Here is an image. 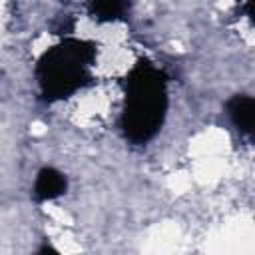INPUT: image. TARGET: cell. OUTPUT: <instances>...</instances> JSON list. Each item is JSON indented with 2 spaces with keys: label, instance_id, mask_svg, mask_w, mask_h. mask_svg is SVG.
I'll return each instance as SVG.
<instances>
[{
  "label": "cell",
  "instance_id": "obj_1",
  "mask_svg": "<svg viewBox=\"0 0 255 255\" xmlns=\"http://www.w3.org/2000/svg\"><path fill=\"white\" fill-rule=\"evenodd\" d=\"M167 82V74L147 58H139L126 74L120 131L131 145H145L161 129L169 106Z\"/></svg>",
  "mask_w": 255,
  "mask_h": 255
},
{
  "label": "cell",
  "instance_id": "obj_2",
  "mask_svg": "<svg viewBox=\"0 0 255 255\" xmlns=\"http://www.w3.org/2000/svg\"><path fill=\"white\" fill-rule=\"evenodd\" d=\"M98 44L80 38H62L42 52L34 76L38 82V100L56 104L72 98L76 92L94 84L92 68L96 66Z\"/></svg>",
  "mask_w": 255,
  "mask_h": 255
},
{
  "label": "cell",
  "instance_id": "obj_3",
  "mask_svg": "<svg viewBox=\"0 0 255 255\" xmlns=\"http://www.w3.org/2000/svg\"><path fill=\"white\" fill-rule=\"evenodd\" d=\"M225 112L233 128L241 135L251 139L255 129V100L249 94H235L225 102Z\"/></svg>",
  "mask_w": 255,
  "mask_h": 255
},
{
  "label": "cell",
  "instance_id": "obj_4",
  "mask_svg": "<svg viewBox=\"0 0 255 255\" xmlns=\"http://www.w3.org/2000/svg\"><path fill=\"white\" fill-rule=\"evenodd\" d=\"M66 189H68V177L60 169L46 165L36 173V179L32 185V199L36 203H46L64 195Z\"/></svg>",
  "mask_w": 255,
  "mask_h": 255
},
{
  "label": "cell",
  "instance_id": "obj_5",
  "mask_svg": "<svg viewBox=\"0 0 255 255\" xmlns=\"http://www.w3.org/2000/svg\"><path fill=\"white\" fill-rule=\"evenodd\" d=\"M131 10V0H88V14L100 24L126 20Z\"/></svg>",
  "mask_w": 255,
  "mask_h": 255
},
{
  "label": "cell",
  "instance_id": "obj_6",
  "mask_svg": "<svg viewBox=\"0 0 255 255\" xmlns=\"http://www.w3.org/2000/svg\"><path fill=\"white\" fill-rule=\"evenodd\" d=\"M64 2H68V0H64Z\"/></svg>",
  "mask_w": 255,
  "mask_h": 255
}]
</instances>
